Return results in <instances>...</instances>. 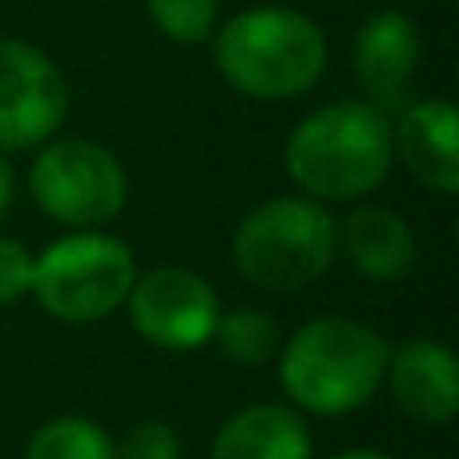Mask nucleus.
Wrapping results in <instances>:
<instances>
[{"mask_svg": "<svg viewBox=\"0 0 459 459\" xmlns=\"http://www.w3.org/2000/svg\"><path fill=\"white\" fill-rule=\"evenodd\" d=\"M282 166L302 198L323 206L367 202L395 166L391 117L363 97L318 105L290 129Z\"/></svg>", "mask_w": 459, "mask_h": 459, "instance_id": "obj_1", "label": "nucleus"}, {"mask_svg": "<svg viewBox=\"0 0 459 459\" xmlns=\"http://www.w3.org/2000/svg\"><path fill=\"white\" fill-rule=\"evenodd\" d=\"M214 69L246 101H299L331 65L323 24L290 4H250L218 21L210 37Z\"/></svg>", "mask_w": 459, "mask_h": 459, "instance_id": "obj_2", "label": "nucleus"}, {"mask_svg": "<svg viewBox=\"0 0 459 459\" xmlns=\"http://www.w3.org/2000/svg\"><path fill=\"white\" fill-rule=\"evenodd\" d=\"M391 342L347 315L307 318L278 347V387L302 415L339 420L367 407L383 387Z\"/></svg>", "mask_w": 459, "mask_h": 459, "instance_id": "obj_3", "label": "nucleus"}, {"mask_svg": "<svg viewBox=\"0 0 459 459\" xmlns=\"http://www.w3.org/2000/svg\"><path fill=\"white\" fill-rule=\"evenodd\" d=\"M234 270L258 290L294 294L315 286L339 258L334 218L323 202L302 194L266 198L238 222L230 238Z\"/></svg>", "mask_w": 459, "mask_h": 459, "instance_id": "obj_4", "label": "nucleus"}, {"mask_svg": "<svg viewBox=\"0 0 459 459\" xmlns=\"http://www.w3.org/2000/svg\"><path fill=\"white\" fill-rule=\"evenodd\" d=\"M137 258L105 230H69L32 258V299L56 323H101L126 307Z\"/></svg>", "mask_w": 459, "mask_h": 459, "instance_id": "obj_5", "label": "nucleus"}, {"mask_svg": "<svg viewBox=\"0 0 459 459\" xmlns=\"http://www.w3.org/2000/svg\"><path fill=\"white\" fill-rule=\"evenodd\" d=\"M29 198L65 230H105L129 202V174L109 145L56 134L32 150Z\"/></svg>", "mask_w": 459, "mask_h": 459, "instance_id": "obj_6", "label": "nucleus"}, {"mask_svg": "<svg viewBox=\"0 0 459 459\" xmlns=\"http://www.w3.org/2000/svg\"><path fill=\"white\" fill-rule=\"evenodd\" d=\"M73 89L40 45L0 37V153H32L61 134Z\"/></svg>", "mask_w": 459, "mask_h": 459, "instance_id": "obj_7", "label": "nucleus"}, {"mask_svg": "<svg viewBox=\"0 0 459 459\" xmlns=\"http://www.w3.org/2000/svg\"><path fill=\"white\" fill-rule=\"evenodd\" d=\"M129 326L158 351H202L218 326V290L190 266L142 270L126 299Z\"/></svg>", "mask_w": 459, "mask_h": 459, "instance_id": "obj_8", "label": "nucleus"}, {"mask_svg": "<svg viewBox=\"0 0 459 459\" xmlns=\"http://www.w3.org/2000/svg\"><path fill=\"white\" fill-rule=\"evenodd\" d=\"M423 29L403 8H379L351 37V69L359 93L395 117L407 101H415V81L423 69Z\"/></svg>", "mask_w": 459, "mask_h": 459, "instance_id": "obj_9", "label": "nucleus"}, {"mask_svg": "<svg viewBox=\"0 0 459 459\" xmlns=\"http://www.w3.org/2000/svg\"><path fill=\"white\" fill-rule=\"evenodd\" d=\"M395 161L423 190L452 198L459 190V109L447 97H415L391 117Z\"/></svg>", "mask_w": 459, "mask_h": 459, "instance_id": "obj_10", "label": "nucleus"}, {"mask_svg": "<svg viewBox=\"0 0 459 459\" xmlns=\"http://www.w3.org/2000/svg\"><path fill=\"white\" fill-rule=\"evenodd\" d=\"M383 383L399 411L423 428H447L459 415V363L447 342L407 339L391 347Z\"/></svg>", "mask_w": 459, "mask_h": 459, "instance_id": "obj_11", "label": "nucleus"}, {"mask_svg": "<svg viewBox=\"0 0 459 459\" xmlns=\"http://www.w3.org/2000/svg\"><path fill=\"white\" fill-rule=\"evenodd\" d=\"M339 258L367 282H403L415 270L420 242L415 230L399 210L355 202L342 222H334Z\"/></svg>", "mask_w": 459, "mask_h": 459, "instance_id": "obj_12", "label": "nucleus"}, {"mask_svg": "<svg viewBox=\"0 0 459 459\" xmlns=\"http://www.w3.org/2000/svg\"><path fill=\"white\" fill-rule=\"evenodd\" d=\"M210 459H315V436L290 403H250L218 423Z\"/></svg>", "mask_w": 459, "mask_h": 459, "instance_id": "obj_13", "label": "nucleus"}, {"mask_svg": "<svg viewBox=\"0 0 459 459\" xmlns=\"http://www.w3.org/2000/svg\"><path fill=\"white\" fill-rule=\"evenodd\" d=\"M210 342H214L234 367H250V371H258V367H266V363L278 359L282 331H278V318L266 315V310L234 307V310H222V315H218L214 339Z\"/></svg>", "mask_w": 459, "mask_h": 459, "instance_id": "obj_14", "label": "nucleus"}, {"mask_svg": "<svg viewBox=\"0 0 459 459\" xmlns=\"http://www.w3.org/2000/svg\"><path fill=\"white\" fill-rule=\"evenodd\" d=\"M24 459H113V436L85 415H56L29 436Z\"/></svg>", "mask_w": 459, "mask_h": 459, "instance_id": "obj_15", "label": "nucleus"}, {"mask_svg": "<svg viewBox=\"0 0 459 459\" xmlns=\"http://www.w3.org/2000/svg\"><path fill=\"white\" fill-rule=\"evenodd\" d=\"M150 24L169 45H210L218 21H222V0H145Z\"/></svg>", "mask_w": 459, "mask_h": 459, "instance_id": "obj_16", "label": "nucleus"}, {"mask_svg": "<svg viewBox=\"0 0 459 459\" xmlns=\"http://www.w3.org/2000/svg\"><path fill=\"white\" fill-rule=\"evenodd\" d=\"M113 459H182V436L166 420H137L113 439Z\"/></svg>", "mask_w": 459, "mask_h": 459, "instance_id": "obj_17", "label": "nucleus"}, {"mask_svg": "<svg viewBox=\"0 0 459 459\" xmlns=\"http://www.w3.org/2000/svg\"><path fill=\"white\" fill-rule=\"evenodd\" d=\"M32 258L24 242L0 234V307H13L32 290Z\"/></svg>", "mask_w": 459, "mask_h": 459, "instance_id": "obj_18", "label": "nucleus"}, {"mask_svg": "<svg viewBox=\"0 0 459 459\" xmlns=\"http://www.w3.org/2000/svg\"><path fill=\"white\" fill-rule=\"evenodd\" d=\"M13 202H16V169H13V158L0 153V218L13 210Z\"/></svg>", "mask_w": 459, "mask_h": 459, "instance_id": "obj_19", "label": "nucleus"}, {"mask_svg": "<svg viewBox=\"0 0 459 459\" xmlns=\"http://www.w3.org/2000/svg\"><path fill=\"white\" fill-rule=\"evenodd\" d=\"M331 459H395L391 452H379V447H342Z\"/></svg>", "mask_w": 459, "mask_h": 459, "instance_id": "obj_20", "label": "nucleus"}]
</instances>
